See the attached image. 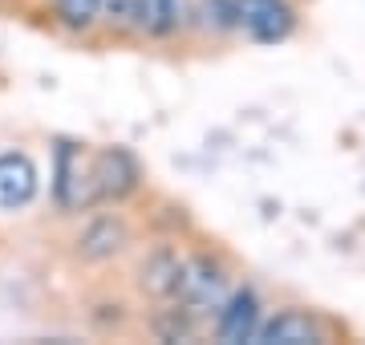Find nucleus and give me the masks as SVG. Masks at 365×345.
<instances>
[{
  "label": "nucleus",
  "mask_w": 365,
  "mask_h": 345,
  "mask_svg": "<svg viewBox=\"0 0 365 345\" xmlns=\"http://www.w3.org/2000/svg\"><path fill=\"white\" fill-rule=\"evenodd\" d=\"M227 272L220 268V260L211 256H195V260H182L179 284H175V305L187 309L191 317H211L227 297Z\"/></svg>",
  "instance_id": "f257e3e1"
},
{
  "label": "nucleus",
  "mask_w": 365,
  "mask_h": 345,
  "mask_svg": "<svg viewBox=\"0 0 365 345\" xmlns=\"http://www.w3.org/2000/svg\"><path fill=\"white\" fill-rule=\"evenodd\" d=\"M143 171L134 163L130 150L122 146H106V150H93L90 163H86V191H90V207L93 203H118L126 200L134 187H138Z\"/></svg>",
  "instance_id": "f03ea898"
},
{
  "label": "nucleus",
  "mask_w": 365,
  "mask_h": 345,
  "mask_svg": "<svg viewBox=\"0 0 365 345\" xmlns=\"http://www.w3.org/2000/svg\"><path fill=\"white\" fill-rule=\"evenodd\" d=\"M235 29H244L256 45H280L292 37L297 13L288 0H235Z\"/></svg>",
  "instance_id": "7ed1b4c3"
},
{
  "label": "nucleus",
  "mask_w": 365,
  "mask_h": 345,
  "mask_svg": "<svg viewBox=\"0 0 365 345\" xmlns=\"http://www.w3.org/2000/svg\"><path fill=\"white\" fill-rule=\"evenodd\" d=\"M264 321V305L256 289H232L223 297V305L215 309V341H256V329H260Z\"/></svg>",
  "instance_id": "20e7f679"
},
{
  "label": "nucleus",
  "mask_w": 365,
  "mask_h": 345,
  "mask_svg": "<svg viewBox=\"0 0 365 345\" xmlns=\"http://www.w3.org/2000/svg\"><path fill=\"white\" fill-rule=\"evenodd\" d=\"M86 163L90 155L78 143H57V167H53V191L61 212H81L90 207V191H86Z\"/></svg>",
  "instance_id": "39448f33"
},
{
  "label": "nucleus",
  "mask_w": 365,
  "mask_h": 345,
  "mask_svg": "<svg viewBox=\"0 0 365 345\" xmlns=\"http://www.w3.org/2000/svg\"><path fill=\"white\" fill-rule=\"evenodd\" d=\"M256 341L260 345H313V341H325V329L304 309H280L276 317L260 321Z\"/></svg>",
  "instance_id": "423d86ee"
},
{
  "label": "nucleus",
  "mask_w": 365,
  "mask_h": 345,
  "mask_svg": "<svg viewBox=\"0 0 365 345\" xmlns=\"http://www.w3.org/2000/svg\"><path fill=\"white\" fill-rule=\"evenodd\" d=\"M37 195V167L25 150H4L0 155V207L13 212L25 207Z\"/></svg>",
  "instance_id": "0eeeda50"
},
{
  "label": "nucleus",
  "mask_w": 365,
  "mask_h": 345,
  "mask_svg": "<svg viewBox=\"0 0 365 345\" xmlns=\"http://www.w3.org/2000/svg\"><path fill=\"white\" fill-rule=\"evenodd\" d=\"M187 25V0H138L134 13V33L150 37H175Z\"/></svg>",
  "instance_id": "6e6552de"
},
{
  "label": "nucleus",
  "mask_w": 365,
  "mask_h": 345,
  "mask_svg": "<svg viewBox=\"0 0 365 345\" xmlns=\"http://www.w3.org/2000/svg\"><path fill=\"white\" fill-rule=\"evenodd\" d=\"M126 248V224L114 220V215H102L93 220L86 232L78 236V256L81 260H110Z\"/></svg>",
  "instance_id": "1a4fd4ad"
},
{
  "label": "nucleus",
  "mask_w": 365,
  "mask_h": 345,
  "mask_svg": "<svg viewBox=\"0 0 365 345\" xmlns=\"http://www.w3.org/2000/svg\"><path fill=\"white\" fill-rule=\"evenodd\" d=\"M182 260L175 252H155L143 264V289L150 297H175V284H179Z\"/></svg>",
  "instance_id": "9d476101"
},
{
  "label": "nucleus",
  "mask_w": 365,
  "mask_h": 345,
  "mask_svg": "<svg viewBox=\"0 0 365 345\" xmlns=\"http://www.w3.org/2000/svg\"><path fill=\"white\" fill-rule=\"evenodd\" d=\"M98 13H102V0H57V16H61V25L66 29H86L98 25Z\"/></svg>",
  "instance_id": "9b49d317"
},
{
  "label": "nucleus",
  "mask_w": 365,
  "mask_h": 345,
  "mask_svg": "<svg viewBox=\"0 0 365 345\" xmlns=\"http://www.w3.org/2000/svg\"><path fill=\"white\" fill-rule=\"evenodd\" d=\"M134 13H138V0H102L98 21L110 29H130L134 33Z\"/></svg>",
  "instance_id": "f8f14e48"
},
{
  "label": "nucleus",
  "mask_w": 365,
  "mask_h": 345,
  "mask_svg": "<svg viewBox=\"0 0 365 345\" xmlns=\"http://www.w3.org/2000/svg\"><path fill=\"white\" fill-rule=\"evenodd\" d=\"M203 13H207V25L215 33H232L235 29V0H207Z\"/></svg>",
  "instance_id": "ddd939ff"
}]
</instances>
